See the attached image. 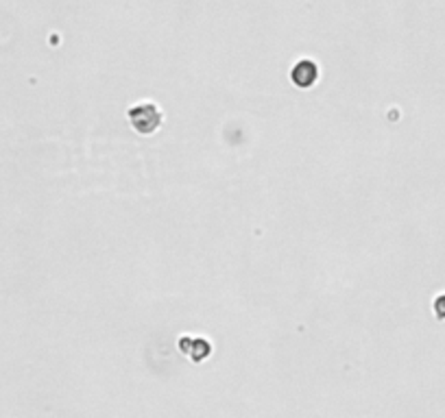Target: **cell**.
Here are the masks:
<instances>
[{
    "label": "cell",
    "instance_id": "7a4b0ae2",
    "mask_svg": "<svg viewBox=\"0 0 445 418\" xmlns=\"http://www.w3.org/2000/svg\"><path fill=\"white\" fill-rule=\"evenodd\" d=\"M316 77H319V68L314 61L310 59H301L293 66L291 70V81L299 87V89H308L316 83Z\"/></svg>",
    "mask_w": 445,
    "mask_h": 418
},
{
    "label": "cell",
    "instance_id": "3957f363",
    "mask_svg": "<svg viewBox=\"0 0 445 418\" xmlns=\"http://www.w3.org/2000/svg\"><path fill=\"white\" fill-rule=\"evenodd\" d=\"M180 344H182V351L190 355L194 361H201L210 355V342L203 338H184Z\"/></svg>",
    "mask_w": 445,
    "mask_h": 418
},
{
    "label": "cell",
    "instance_id": "277c9868",
    "mask_svg": "<svg viewBox=\"0 0 445 418\" xmlns=\"http://www.w3.org/2000/svg\"><path fill=\"white\" fill-rule=\"evenodd\" d=\"M435 312H437L439 318H445V294L435 301Z\"/></svg>",
    "mask_w": 445,
    "mask_h": 418
},
{
    "label": "cell",
    "instance_id": "6da1fadb",
    "mask_svg": "<svg viewBox=\"0 0 445 418\" xmlns=\"http://www.w3.org/2000/svg\"><path fill=\"white\" fill-rule=\"evenodd\" d=\"M164 114L155 103H138L129 109V124L140 135H151L162 126Z\"/></svg>",
    "mask_w": 445,
    "mask_h": 418
}]
</instances>
